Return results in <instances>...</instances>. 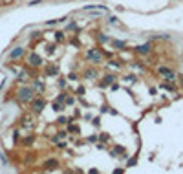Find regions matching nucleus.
<instances>
[{
	"mask_svg": "<svg viewBox=\"0 0 183 174\" xmlns=\"http://www.w3.org/2000/svg\"><path fill=\"white\" fill-rule=\"evenodd\" d=\"M33 99V90L31 88H20L19 90V101L20 103H28Z\"/></svg>",
	"mask_w": 183,
	"mask_h": 174,
	"instance_id": "obj_1",
	"label": "nucleus"
},
{
	"mask_svg": "<svg viewBox=\"0 0 183 174\" xmlns=\"http://www.w3.org/2000/svg\"><path fill=\"white\" fill-rule=\"evenodd\" d=\"M86 59H88V60H92V62H99V60H101V53H99V51H95V50H90V51L86 53Z\"/></svg>",
	"mask_w": 183,
	"mask_h": 174,
	"instance_id": "obj_2",
	"label": "nucleus"
},
{
	"mask_svg": "<svg viewBox=\"0 0 183 174\" xmlns=\"http://www.w3.org/2000/svg\"><path fill=\"white\" fill-rule=\"evenodd\" d=\"M28 60H29V64H31V66H41V64H42V57H41V55H37V53L29 55Z\"/></svg>",
	"mask_w": 183,
	"mask_h": 174,
	"instance_id": "obj_3",
	"label": "nucleus"
},
{
	"mask_svg": "<svg viewBox=\"0 0 183 174\" xmlns=\"http://www.w3.org/2000/svg\"><path fill=\"white\" fill-rule=\"evenodd\" d=\"M22 55H24V48H22V46H17V48L9 53V59H20Z\"/></svg>",
	"mask_w": 183,
	"mask_h": 174,
	"instance_id": "obj_4",
	"label": "nucleus"
},
{
	"mask_svg": "<svg viewBox=\"0 0 183 174\" xmlns=\"http://www.w3.org/2000/svg\"><path fill=\"white\" fill-rule=\"evenodd\" d=\"M31 105H33V106H31L33 112H42V108H44V101H42V99H35Z\"/></svg>",
	"mask_w": 183,
	"mask_h": 174,
	"instance_id": "obj_5",
	"label": "nucleus"
},
{
	"mask_svg": "<svg viewBox=\"0 0 183 174\" xmlns=\"http://www.w3.org/2000/svg\"><path fill=\"white\" fill-rule=\"evenodd\" d=\"M158 72L163 74L167 79H174V72H172V70H168V68H163V66H161V68H158Z\"/></svg>",
	"mask_w": 183,
	"mask_h": 174,
	"instance_id": "obj_6",
	"label": "nucleus"
},
{
	"mask_svg": "<svg viewBox=\"0 0 183 174\" xmlns=\"http://www.w3.org/2000/svg\"><path fill=\"white\" fill-rule=\"evenodd\" d=\"M136 51H137V53H143V55L148 53V51H150V44H141V46H137Z\"/></svg>",
	"mask_w": 183,
	"mask_h": 174,
	"instance_id": "obj_7",
	"label": "nucleus"
},
{
	"mask_svg": "<svg viewBox=\"0 0 183 174\" xmlns=\"http://www.w3.org/2000/svg\"><path fill=\"white\" fill-rule=\"evenodd\" d=\"M112 46L117 48V50H123V48L126 46V42H124V40H112Z\"/></svg>",
	"mask_w": 183,
	"mask_h": 174,
	"instance_id": "obj_8",
	"label": "nucleus"
},
{
	"mask_svg": "<svg viewBox=\"0 0 183 174\" xmlns=\"http://www.w3.org/2000/svg\"><path fill=\"white\" fill-rule=\"evenodd\" d=\"M57 165H59L57 159H50V161H46V169H55Z\"/></svg>",
	"mask_w": 183,
	"mask_h": 174,
	"instance_id": "obj_9",
	"label": "nucleus"
},
{
	"mask_svg": "<svg viewBox=\"0 0 183 174\" xmlns=\"http://www.w3.org/2000/svg\"><path fill=\"white\" fill-rule=\"evenodd\" d=\"M112 81H114V75H106V79H104V81L101 83V86H106V84H110Z\"/></svg>",
	"mask_w": 183,
	"mask_h": 174,
	"instance_id": "obj_10",
	"label": "nucleus"
},
{
	"mask_svg": "<svg viewBox=\"0 0 183 174\" xmlns=\"http://www.w3.org/2000/svg\"><path fill=\"white\" fill-rule=\"evenodd\" d=\"M15 0H0V6H11Z\"/></svg>",
	"mask_w": 183,
	"mask_h": 174,
	"instance_id": "obj_11",
	"label": "nucleus"
},
{
	"mask_svg": "<svg viewBox=\"0 0 183 174\" xmlns=\"http://www.w3.org/2000/svg\"><path fill=\"white\" fill-rule=\"evenodd\" d=\"M35 88H37V90H44V84H42V83H39V81H35Z\"/></svg>",
	"mask_w": 183,
	"mask_h": 174,
	"instance_id": "obj_12",
	"label": "nucleus"
},
{
	"mask_svg": "<svg viewBox=\"0 0 183 174\" xmlns=\"http://www.w3.org/2000/svg\"><path fill=\"white\" fill-rule=\"evenodd\" d=\"M86 11H97V7H86ZM99 11H106V7H99Z\"/></svg>",
	"mask_w": 183,
	"mask_h": 174,
	"instance_id": "obj_13",
	"label": "nucleus"
},
{
	"mask_svg": "<svg viewBox=\"0 0 183 174\" xmlns=\"http://www.w3.org/2000/svg\"><path fill=\"white\" fill-rule=\"evenodd\" d=\"M128 165H130V167L136 165V158H130V159H128Z\"/></svg>",
	"mask_w": 183,
	"mask_h": 174,
	"instance_id": "obj_14",
	"label": "nucleus"
},
{
	"mask_svg": "<svg viewBox=\"0 0 183 174\" xmlns=\"http://www.w3.org/2000/svg\"><path fill=\"white\" fill-rule=\"evenodd\" d=\"M86 77L92 79V77H94V72H92V70H88V72H86Z\"/></svg>",
	"mask_w": 183,
	"mask_h": 174,
	"instance_id": "obj_15",
	"label": "nucleus"
},
{
	"mask_svg": "<svg viewBox=\"0 0 183 174\" xmlns=\"http://www.w3.org/2000/svg\"><path fill=\"white\" fill-rule=\"evenodd\" d=\"M99 40H101V42H106V40H108V37H104V35H99Z\"/></svg>",
	"mask_w": 183,
	"mask_h": 174,
	"instance_id": "obj_16",
	"label": "nucleus"
}]
</instances>
